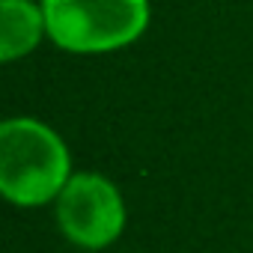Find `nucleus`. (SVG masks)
<instances>
[{
    "mask_svg": "<svg viewBox=\"0 0 253 253\" xmlns=\"http://www.w3.org/2000/svg\"><path fill=\"white\" fill-rule=\"evenodd\" d=\"M69 179V149L48 125L27 116L0 125V191L9 203L45 206L60 197Z\"/></svg>",
    "mask_w": 253,
    "mask_h": 253,
    "instance_id": "obj_1",
    "label": "nucleus"
},
{
    "mask_svg": "<svg viewBox=\"0 0 253 253\" xmlns=\"http://www.w3.org/2000/svg\"><path fill=\"white\" fill-rule=\"evenodd\" d=\"M45 30L63 51L104 54L131 45L149 24V0H42Z\"/></svg>",
    "mask_w": 253,
    "mask_h": 253,
    "instance_id": "obj_2",
    "label": "nucleus"
},
{
    "mask_svg": "<svg viewBox=\"0 0 253 253\" xmlns=\"http://www.w3.org/2000/svg\"><path fill=\"white\" fill-rule=\"evenodd\" d=\"M57 223L84 250L113 244L125 229V206L116 185L98 173H75L57 197Z\"/></svg>",
    "mask_w": 253,
    "mask_h": 253,
    "instance_id": "obj_3",
    "label": "nucleus"
},
{
    "mask_svg": "<svg viewBox=\"0 0 253 253\" xmlns=\"http://www.w3.org/2000/svg\"><path fill=\"white\" fill-rule=\"evenodd\" d=\"M45 30L42 6H33L30 0H0V60L12 63L30 54Z\"/></svg>",
    "mask_w": 253,
    "mask_h": 253,
    "instance_id": "obj_4",
    "label": "nucleus"
}]
</instances>
